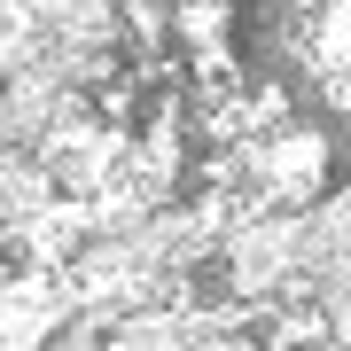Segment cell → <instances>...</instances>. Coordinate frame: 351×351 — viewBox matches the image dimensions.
I'll return each mask as SVG.
<instances>
[{
  "label": "cell",
  "instance_id": "1",
  "mask_svg": "<svg viewBox=\"0 0 351 351\" xmlns=\"http://www.w3.org/2000/svg\"><path fill=\"white\" fill-rule=\"evenodd\" d=\"M226 149H234V172H242V188L258 203H313L328 188V133L320 125L281 117V125L242 133V141H226Z\"/></svg>",
  "mask_w": 351,
  "mask_h": 351
},
{
  "label": "cell",
  "instance_id": "3",
  "mask_svg": "<svg viewBox=\"0 0 351 351\" xmlns=\"http://www.w3.org/2000/svg\"><path fill=\"white\" fill-rule=\"evenodd\" d=\"M55 195H63L55 188V164L39 149H24V141H0V234L16 242V226H32Z\"/></svg>",
  "mask_w": 351,
  "mask_h": 351
},
{
  "label": "cell",
  "instance_id": "4",
  "mask_svg": "<svg viewBox=\"0 0 351 351\" xmlns=\"http://www.w3.org/2000/svg\"><path fill=\"white\" fill-rule=\"evenodd\" d=\"M351 250V188H320L313 203H304V265H320L328 258H343Z\"/></svg>",
  "mask_w": 351,
  "mask_h": 351
},
{
  "label": "cell",
  "instance_id": "2",
  "mask_svg": "<svg viewBox=\"0 0 351 351\" xmlns=\"http://www.w3.org/2000/svg\"><path fill=\"white\" fill-rule=\"evenodd\" d=\"M78 101H94V94H78L63 86L47 63H24V71H0V141H24V149H47L55 125L78 110Z\"/></svg>",
  "mask_w": 351,
  "mask_h": 351
}]
</instances>
